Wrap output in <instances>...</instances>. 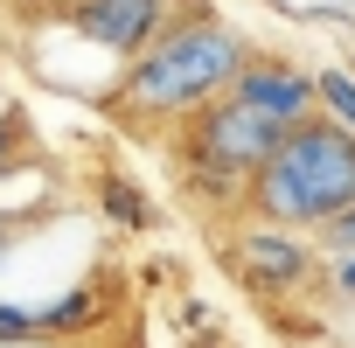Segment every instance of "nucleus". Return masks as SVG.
Wrapping results in <instances>:
<instances>
[{
  "label": "nucleus",
  "instance_id": "f257e3e1",
  "mask_svg": "<svg viewBox=\"0 0 355 348\" xmlns=\"http://www.w3.org/2000/svg\"><path fill=\"white\" fill-rule=\"evenodd\" d=\"M251 56H258V49H251L244 28H230V21L209 15V8H182V15H174V21L125 63L119 105H125V119H139V125H182V119H196L209 98H223V91L244 77Z\"/></svg>",
  "mask_w": 355,
  "mask_h": 348
},
{
  "label": "nucleus",
  "instance_id": "f03ea898",
  "mask_svg": "<svg viewBox=\"0 0 355 348\" xmlns=\"http://www.w3.org/2000/svg\"><path fill=\"white\" fill-rule=\"evenodd\" d=\"M341 202H355V125L327 112L300 119L244 189V209L286 230H320Z\"/></svg>",
  "mask_w": 355,
  "mask_h": 348
},
{
  "label": "nucleus",
  "instance_id": "7ed1b4c3",
  "mask_svg": "<svg viewBox=\"0 0 355 348\" xmlns=\"http://www.w3.org/2000/svg\"><path fill=\"white\" fill-rule=\"evenodd\" d=\"M279 139H286L279 119H265L237 91H223L196 119H182V174H189V189L209 195V202H244L251 174L272 160Z\"/></svg>",
  "mask_w": 355,
  "mask_h": 348
},
{
  "label": "nucleus",
  "instance_id": "20e7f679",
  "mask_svg": "<svg viewBox=\"0 0 355 348\" xmlns=\"http://www.w3.org/2000/svg\"><path fill=\"white\" fill-rule=\"evenodd\" d=\"M230 265L258 299H293L320 279V244H313V230H286V223L251 216L230 237Z\"/></svg>",
  "mask_w": 355,
  "mask_h": 348
},
{
  "label": "nucleus",
  "instance_id": "39448f33",
  "mask_svg": "<svg viewBox=\"0 0 355 348\" xmlns=\"http://www.w3.org/2000/svg\"><path fill=\"white\" fill-rule=\"evenodd\" d=\"M182 8H189V0H77V8H70V28H77L84 42L112 49L119 63H132Z\"/></svg>",
  "mask_w": 355,
  "mask_h": 348
},
{
  "label": "nucleus",
  "instance_id": "423d86ee",
  "mask_svg": "<svg viewBox=\"0 0 355 348\" xmlns=\"http://www.w3.org/2000/svg\"><path fill=\"white\" fill-rule=\"evenodd\" d=\"M251 112H265V119H279L286 132L300 125V119H313L320 112V84H313V70H300V63H286V56H251L244 63V77L230 84Z\"/></svg>",
  "mask_w": 355,
  "mask_h": 348
},
{
  "label": "nucleus",
  "instance_id": "0eeeda50",
  "mask_svg": "<svg viewBox=\"0 0 355 348\" xmlns=\"http://www.w3.org/2000/svg\"><path fill=\"white\" fill-rule=\"evenodd\" d=\"M98 202H105V216H112V223H125V230H153L146 195H139L132 182H119V174H105V182H98Z\"/></svg>",
  "mask_w": 355,
  "mask_h": 348
},
{
  "label": "nucleus",
  "instance_id": "6e6552de",
  "mask_svg": "<svg viewBox=\"0 0 355 348\" xmlns=\"http://www.w3.org/2000/svg\"><path fill=\"white\" fill-rule=\"evenodd\" d=\"M313 84H320V112L327 119H341V125H355V70H313Z\"/></svg>",
  "mask_w": 355,
  "mask_h": 348
},
{
  "label": "nucleus",
  "instance_id": "1a4fd4ad",
  "mask_svg": "<svg viewBox=\"0 0 355 348\" xmlns=\"http://www.w3.org/2000/svg\"><path fill=\"white\" fill-rule=\"evenodd\" d=\"M313 244H320V265H327V258H348V251H355V202H341V209L313 230Z\"/></svg>",
  "mask_w": 355,
  "mask_h": 348
},
{
  "label": "nucleus",
  "instance_id": "9d476101",
  "mask_svg": "<svg viewBox=\"0 0 355 348\" xmlns=\"http://www.w3.org/2000/svg\"><path fill=\"white\" fill-rule=\"evenodd\" d=\"M0 341H42V313L21 299H0Z\"/></svg>",
  "mask_w": 355,
  "mask_h": 348
},
{
  "label": "nucleus",
  "instance_id": "9b49d317",
  "mask_svg": "<svg viewBox=\"0 0 355 348\" xmlns=\"http://www.w3.org/2000/svg\"><path fill=\"white\" fill-rule=\"evenodd\" d=\"M320 279L334 286V299H355V251H348V258H327V265H320Z\"/></svg>",
  "mask_w": 355,
  "mask_h": 348
},
{
  "label": "nucleus",
  "instance_id": "f8f14e48",
  "mask_svg": "<svg viewBox=\"0 0 355 348\" xmlns=\"http://www.w3.org/2000/svg\"><path fill=\"white\" fill-rule=\"evenodd\" d=\"M8 244H15V216H0V265H8Z\"/></svg>",
  "mask_w": 355,
  "mask_h": 348
},
{
  "label": "nucleus",
  "instance_id": "ddd939ff",
  "mask_svg": "<svg viewBox=\"0 0 355 348\" xmlns=\"http://www.w3.org/2000/svg\"><path fill=\"white\" fill-rule=\"evenodd\" d=\"M15 139H21L15 125H0V167H8V153H15Z\"/></svg>",
  "mask_w": 355,
  "mask_h": 348
},
{
  "label": "nucleus",
  "instance_id": "4468645a",
  "mask_svg": "<svg viewBox=\"0 0 355 348\" xmlns=\"http://www.w3.org/2000/svg\"><path fill=\"white\" fill-rule=\"evenodd\" d=\"M15 348H84V341H15Z\"/></svg>",
  "mask_w": 355,
  "mask_h": 348
}]
</instances>
